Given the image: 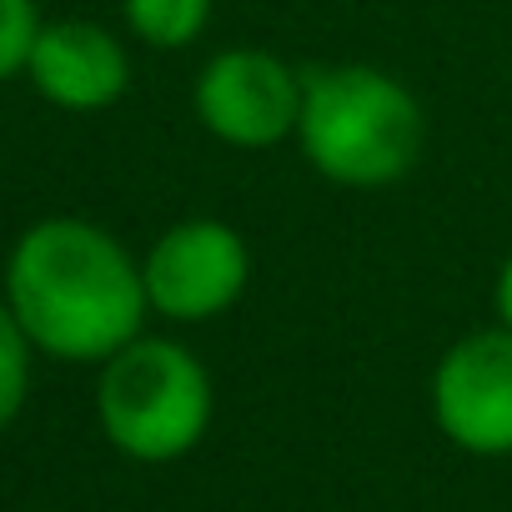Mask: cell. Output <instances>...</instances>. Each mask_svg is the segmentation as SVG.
Listing matches in <instances>:
<instances>
[{
  "label": "cell",
  "instance_id": "1",
  "mask_svg": "<svg viewBox=\"0 0 512 512\" xmlns=\"http://www.w3.org/2000/svg\"><path fill=\"white\" fill-rule=\"evenodd\" d=\"M0 297L46 362L101 367L151 322L141 256L91 216H36L0 262Z\"/></svg>",
  "mask_w": 512,
  "mask_h": 512
},
{
  "label": "cell",
  "instance_id": "2",
  "mask_svg": "<svg viewBox=\"0 0 512 512\" xmlns=\"http://www.w3.org/2000/svg\"><path fill=\"white\" fill-rule=\"evenodd\" d=\"M292 146L342 191H382L417 171L427 151V106L387 66L337 61L307 71Z\"/></svg>",
  "mask_w": 512,
  "mask_h": 512
},
{
  "label": "cell",
  "instance_id": "3",
  "mask_svg": "<svg viewBox=\"0 0 512 512\" xmlns=\"http://www.w3.org/2000/svg\"><path fill=\"white\" fill-rule=\"evenodd\" d=\"M91 407L111 452L141 467H166L206 442L216 417V382L196 347L146 327L96 367Z\"/></svg>",
  "mask_w": 512,
  "mask_h": 512
},
{
  "label": "cell",
  "instance_id": "4",
  "mask_svg": "<svg viewBox=\"0 0 512 512\" xmlns=\"http://www.w3.org/2000/svg\"><path fill=\"white\" fill-rule=\"evenodd\" d=\"M151 317L166 327H206L251 287V246L221 216H181L141 251Z\"/></svg>",
  "mask_w": 512,
  "mask_h": 512
},
{
  "label": "cell",
  "instance_id": "5",
  "mask_svg": "<svg viewBox=\"0 0 512 512\" xmlns=\"http://www.w3.org/2000/svg\"><path fill=\"white\" fill-rule=\"evenodd\" d=\"M307 71L267 46L211 51L191 81L196 126L231 151H272L297 136Z\"/></svg>",
  "mask_w": 512,
  "mask_h": 512
},
{
  "label": "cell",
  "instance_id": "6",
  "mask_svg": "<svg viewBox=\"0 0 512 512\" xmlns=\"http://www.w3.org/2000/svg\"><path fill=\"white\" fill-rule=\"evenodd\" d=\"M437 432L467 457H512V332L487 322L462 332L427 382Z\"/></svg>",
  "mask_w": 512,
  "mask_h": 512
},
{
  "label": "cell",
  "instance_id": "7",
  "mask_svg": "<svg viewBox=\"0 0 512 512\" xmlns=\"http://www.w3.org/2000/svg\"><path fill=\"white\" fill-rule=\"evenodd\" d=\"M131 36L111 31L106 21L91 16H56L41 26L31 56H26V81L31 91L66 111V116H96L126 101L131 91Z\"/></svg>",
  "mask_w": 512,
  "mask_h": 512
},
{
  "label": "cell",
  "instance_id": "8",
  "mask_svg": "<svg viewBox=\"0 0 512 512\" xmlns=\"http://www.w3.org/2000/svg\"><path fill=\"white\" fill-rule=\"evenodd\" d=\"M216 0H121V31L161 56L191 51L211 26Z\"/></svg>",
  "mask_w": 512,
  "mask_h": 512
},
{
  "label": "cell",
  "instance_id": "9",
  "mask_svg": "<svg viewBox=\"0 0 512 512\" xmlns=\"http://www.w3.org/2000/svg\"><path fill=\"white\" fill-rule=\"evenodd\" d=\"M36 347L31 337L21 332L11 302L0 297V432L16 427V417L26 412L31 402V387H36Z\"/></svg>",
  "mask_w": 512,
  "mask_h": 512
},
{
  "label": "cell",
  "instance_id": "10",
  "mask_svg": "<svg viewBox=\"0 0 512 512\" xmlns=\"http://www.w3.org/2000/svg\"><path fill=\"white\" fill-rule=\"evenodd\" d=\"M41 0H0V86L26 76V56L41 36Z\"/></svg>",
  "mask_w": 512,
  "mask_h": 512
},
{
  "label": "cell",
  "instance_id": "11",
  "mask_svg": "<svg viewBox=\"0 0 512 512\" xmlns=\"http://www.w3.org/2000/svg\"><path fill=\"white\" fill-rule=\"evenodd\" d=\"M492 322L512 332V251L502 256V267L492 277Z\"/></svg>",
  "mask_w": 512,
  "mask_h": 512
}]
</instances>
